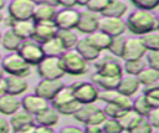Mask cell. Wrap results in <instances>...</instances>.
<instances>
[{"mask_svg":"<svg viewBox=\"0 0 159 133\" xmlns=\"http://www.w3.org/2000/svg\"><path fill=\"white\" fill-rule=\"evenodd\" d=\"M145 62L149 67L159 71V51H147L145 52Z\"/></svg>","mask_w":159,"mask_h":133,"instance_id":"obj_44","label":"cell"},{"mask_svg":"<svg viewBox=\"0 0 159 133\" xmlns=\"http://www.w3.org/2000/svg\"><path fill=\"white\" fill-rule=\"evenodd\" d=\"M2 78H4V71H2L1 67H0V81H2Z\"/></svg>","mask_w":159,"mask_h":133,"instance_id":"obj_59","label":"cell"},{"mask_svg":"<svg viewBox=\"0 0 159 133\" xmlns=\"http://www.w3.org/2000/svg\"><path fill=\"white\" fill-rule=\"evenodd\" d=\"M87 2H88V0H77V5H80V6H86Z\"/></svg>","mask_w":159,"mask_h":133,"instance_id":"obj_57","label":"cell"},{"mask_svg":"<svg viewBox=\"0 0 159 133\" xmlns=\"http://www.w3.org/2000/svg\"><path fill=\"white\" fill-rule=\"evenodd\" d=\"M34 132H53V127H47V126H41V124H36L35 123V128Z\"/></svg>","mask_w":159,"mask_h":133,"instance_id":"obj_53","label":"cell"},{"mask_svg":"<svg viewBox=\"0 0 159 133\" xmlns=\"http://www.w3.org/2000/svg\"><path fill=\"white\" fill-rule=\"evenodd\" d=\"M137 78L139 81L140 85L143 86H149V85H153V83H157L159 81V71L149 67V66H145L138 75H137Z\"/></svg>","mask_w":159,"mask_h":133,"instance_id":"obj_34","label":"cell"},{"mask_svg":"<svg viewBox=\"0 0 159 133\" xmlns=\"http://www.w3.org/2000/svg\"><path fill=\"white\" fill-rule=\"evenodd\" d=\"M94 68L97 73L109 76V77H117L120 78L123 75V67L120 63V57H117L112 53L101 56L96 58L94 61Z\"/></svg>","mask_w":159,"mask_h":133,"instance_id":"obj_4","label":"cell"},{"mask_svg":"<svg viewBox=\"0 0 159 133\" xmlns=\"http://www.w3.org/2000/svg\"><path fill=\"white\" fill-rule=\"evenodd\" d=\"M10 132L9 121H6L4 117H0V133H7Z\"/></svg>","mask_w":159,"mask_h":133,"instance_id":"obj_52","label":"cell"},{"mask_svg":"<svg viewBox=\"0 0 159 133\" xmlns=\"http://www.w3.org/2000/svg\"><path fill=\"white\" fill-rule=\"evenodd\" d=\"M145 66H147V62L142 57V58H135V60H125L122 67H123V71H125L127 75L137 76Z\"/></svg>","mask_w":159,"mask_h":133,"instance_id":"obj_36","label":"cell"},{"mask_svg":"<svg viewBox=\"0 0 159 133\" xmlns=\"http://www.w3.org/2000/svg\"><path fill=\"white\" fill-rule=\"evenodd\" d=\"M127 109H129V108H123V107H120L118 104L109 103V102L106 103V106L102 108V111L104 112L107 118H114V119H118Z\"/></svg>","mask_w":159,"mask_h":133,"instance_id":"obj_40","label":"cell"},{"mask_svg":"<svg viewBox=\"0 0 159 133\" xmlns=\"http://www.w3.org/2000/svg\"><path fill=\"white\" fill-rule=\"evenodd\" d=\"M34 26H35V22L31 19L30 20H15L11 29L21 40H26V39H31Z\"/></svg>","mask_w":159,"mask_h":133,"instance_id":"obj_27","label":"cell"},{"mask_svg":"<svg viewBox=\"0 0 159 133\" xmlns=\"http://www.w3.org/2000/svg\"><path fill=\"white\" fill-rule=\"evenodd\" d=\"M102 132L106 133H118L123 132L119 122L114 118H106V121L102 123Z\"/></svg>","mask_w":159,"mask_h":133,"instance_id":"obj_41","label":"cell"},{"mask_svg":"<svg viewBox=\"0 0 159 133\" xmlns=\"http://www.w3.org/2000/svg\"><path fill=\"white\" fill-rule=\"evenodd\" d=\"M109 36L123 35L127 30L125 21L122 17H113V16H104L101 15L98 19V29Z\"/></svg>","mask_w":159,"mask_h":133,"instance_id":"obj_10","label":"cell"},{"mask_svg":"<svg viewBox=\"0 0 159 133\" xmlns=\"http://www.w3.org/2000/svg\"><path fill=\"white\" fill-rule=\"evenodd\" d=\"M63 86V82L61 81V78H41L37 85L34 88V93L39 94L40 97L47 99L50 102V99L56 94V92Z\"/></svg>","mask_w":159,"mask_h":133,"instance_id":"obj_12","label":"cell"},{"mask_svg":"<svg viewBox=\"0 0 159 133\" xmlns=\"http://www.w3.org/2000/svg\"><path fill=\"white\" fill-rule=\"evenodd\" d=\"M20 103H21V108L27 111L29 113H31L32 116L37 114L39 112H41L42 109H45L46 107H48L50 102L42 97H40L39 94L36 93H32V94H25L21 99H20Z\"/></svg>","mask_w":159,"mask_h":133,"instance_id":"obj_16","label":"cell"},{"mask_svg":"<svg viewBox=\"0 0 159 133\" xmlns=\"http://www.w3.org/2000/svg\"><path fill=\"white\" fill-rule=\"evenodd\" d=\"M57 5H61L62 7H75L77 5V0H56Z\"/></svg>","mask_w":159,"mask_h":133,"instance_id":"obj_51","label":"cell"},{"mask_svg":"<svg viewBox=\"0 0 159 133\" xmlns=\"http://www.w3.org/2000/svg\"><path fill=\"white\" fill-rule=\"evenodd\" d=\"M36 2H42V4H48V5L57 6V1L56 0H37Z\"/></svg>","mask_w":159,"mask_h":133,"instance_id":"obj_55","label":"cell"},{"mask_svg":"<svg viewBox=\"0 0 159 133\" xmlns=\"http://www.w3.org/2000/svg\"><path fill=\"white\" fill-rule=\"evenodd\" d=\"M125 27L130 34L142 36L157 30V16L149 10L135 9L128 15L125 20Z\"/></svg>","mask_w":159,"mask_h":133,"instance_id":"obj_1","label":"cell"},{"mask_svg":"<svg viewBox=\"0 0 159 133\" xmlns=\"http://www.w3.org/2000/svg\"><path fill=\"white\" fill-rule=\"evenodd\" d=\"M0 67L6 75H14L20 77H27L31 73V66L16 52L12 51L1 57Z\"/></svg>","mask_w":159,"mask_h":133,"instance_id":"obj_3","label":"cell"},{"mask_svg":"<svg viewBox=\"0 0 159 133\" xmlns=\"http://www.w3.org/2000/svg\"><path fill=\"white\" fill-rule=\"evenodd\" d=\"M145 52H147V48L144 47L140 40V36L130 37V39H125V44H124V48H123V53L120 58L123 61L142 58L145 55Z\"/></svg>","mask_w":159,"mask_h":133,"instance_id":"obj_13","label":"cell"},{"mask_svg":"<svg viewBox=\"0 0 159 133\" xmlns=\"http://www.w3.org/2000/svg\"><path fill=\"white\" fill-rule=\"evenodd\" d=\"M42 46V50H43V53L45 56H55V57H60L63 51H65V47L63 45L61 44V41L55 36L47 41H45L43 44H41Z\"/></svg>","mask_w":159,"mask_h":133,"instance_id":"obj_31","label":"cell"},{"mask_svg":"<svg viewBox=\"0 0 159 133\" xmlns=\"http://www.w3.org/2000/svg\"><path fill=\"white\" fill-rule=\"evenodd\" d=\"M56 6L42 4V2H35L31 20L34 22H41V21H53L56 15Z\"/></svg>","mask_w":159,"mask_h":133,"instance_id":"obj_19","label":"cell"},{"mask_svg":"<svg viewBox=\"0 0 159 133\" xmlns=\"http://www.w3.org/2000/svg\"><path fill=\"white\" fill-rule=\"evenodd\" d=\"M4 93H6V91H5V82L2 78V81H0V96H2Z\"/></svg>","mask_w":159,"mask_h":133,"instance_id":"obj_56","label":"cell"},{"mask_svg":"<svg viewBox=\"0 0 159 133\" xmlns=\"http://www.w3.org/2000/svg\"><path fill=\"white\" fill-rule=\"evenodd\" d=\"M152 126H150V123L148 122V119H147V117H142L140 119H139V122L135 124V127L130 131V132H133V133H150L152 132Z\"/></svg>","mask_w":159,"mask_h":133,"instance_id":"obj_45","label":"cell"},{"mask_svg":"<svg viewBox=\"0 0 159 133\" xmlns=\"http://www.w3.org/2000/svg\"><path fill=\"white\" fill-rule=\"evenodd\" d=\"M21 39L12 31L11 27H9L7 30H5L4 32H1V39H0V45L4 47V50L12 52L16 51L17 47L20 46Z\"/></svg>","mask_w":159,"mask_h":133,"instance_id":"obj_25","label":"cell"},{"mask_svg":"<svg viewBox=\"0 0 159 133\" xmlns=\"http://www.w3.org/2000/svg\"><path fill=\"white\" fill-rule=\"evenodd\" d=\"M9 126H10V131H14V132H19V133L34 132L35 118L27 111L19 108L16 112L10 114Z\"/></svg>","mask_w":159,"mask_h":133,"instance_id":"obj_8","label":"cell"},{"mask_svg":"<svg viewBox=\"0 0 159 133\" xmlns=\"http://www.w3.org/2000/svg\"><path fill=\"white\" fill-rule=\"evenodd\" d=\"M78 16H80V11H77L75 7H62L61 10L56 11L53 22L57 29L73 30L76 29Z\"/></svg>","mask_w":159,"mask_h":133,"instance_id":"obj_11","label":"cell"},{"mask_svg":"<svg viewBox=\"0 0 159 133\" xmlns=\"http://www.w3.org/2000/svg\"><path fill=\"white\" fill-rule=\"evenodd\" d=\"M111 37L112 36H109V35H107V34H104L103 31H99V30H96L91 34H87V36H86L88 42L91 45H93L97 50H99L101 52L108 48V45L111 42Z\"/></svg>","mask_w":159,"mask_h":133,"instance_id":"obj_26","label":"cell"},{"mask_svg":"<svg viewBox=\"0 0 159 133\" xmlns=\"http://www.w3.org/2000/svg\"><path fill=\"white\" fill-rule=\"evenodd\" d=\"M56 37L61 41V44L63 45L65 50L75 48L76 42H77V40H78V37H77V35L73 32V30H68V29H57Z\"/></svg>","mask_w":159,"mask_h":133,"instance_id":"obj_32","label":"cell"},{"mask_svg":"<svg viewBox=\"0 0 159 133\" xmlns=\"http://www.w3.org/2000/svg\"><path fill=\"white\" fill-rule=\"evenodd\" d=\"M57 27L53 21H41V22H35L34 31L31 39L37 41L39 44H43L45 41L52 39L56 36Z\"/></svg>","mask_w":159,"mask_h":133,"instance_id":"obj_15","label":"cell"},{"mask_svg":"<svg viewBox=\"0 0 159 133\" xmlns=\"http://www.w3.org/2000/svg\"><path fill=\"white\" fill-rule=\"evenodd\" d=\"M142 117H143V116L138 114L134 109L129 108V109H127L117 121L119 122V124H120V127H122L123 131L130 132V131L135 127V124L139 122V119H140Z\"/></svg>","mask_w":159,"mask_h":133,"instance_id":"obj_29","label":"cell"},{"mask_svg":"<svg viewBox=\"0 0 159 133\" xmlns=\"http://www.w3.org/2000/svg\"><path fill=\"white\" fill-rule=\"evenodd\" d=\"M143 94L150 107H159V85L153 83L145 86Z\"/></svg>","mask_w":159,"mask_h":133,"instance_id":"obj_37","label":"cell"},{"mask_svg":"<svg viewBox=\"0 0 159 133\" xmlns=\"http://www.w3.org/2000/svg\"><path fill=\"white\" fill-rule=\"evenodd\" d=\"M73 99H75V97H73L71 86H65L63 85L56 92V94L50 99V103L55 109H57L58 107H61V106H63V104H66V103H68Z\"/></svg>","mask_w":159,"mask_h":133,"instance_id":"obj_24","label":"cell"},{"mask_svg":"<svg viewBox=\"0 0 159 133\" xmlns=\"http://www.w3.org/2000/svg\"><path fill=\"white\" fill-rule=\"evenodd\" d=\"M107 4H108V0H88L86 6L88 10L101 14L104 10V7L107 6Z\"/></svg>","mask_w":159,"mask_h":133,"instance_id":"obj_46","label":"cell"},{"mask_svg":"<svg viewBox=\"0 0 159 133\" xmlns=\"http://www.w3.org/2000/svg\"><path fill=\"white\" fill-rule=\"evenodd\" d=\"M140 40L147 51H159V31L154 30L140 36Z\"/></svg>","mask_w":159,"mask_h":133,"instance_id":"obj_35","label":"cell"},{"mask_svg":"<svg viewBox=\"0 0 159 133\" xmlns=\"http://www.w3.org/2000/svg\"><path fill=\"white\" fill-rule=\"evenodd\" d=\"M61 66L65 73L71 76H82L88 71V62L77 52L76 48L65 50L60 56Z\"/></svg>","mask_w":159,"mask_h":133,"instance_id":"obj_2","label":"cell"},{"mask_svg":"<svg viewBox=\"0 0 159 133\" xmlns=\"http://www.w3.org/2000/svg\"><path fill=\"white\" fill-rule=\"evenodd\" d=\"M80 104H81V103H80L78 101L73 99V101H71V102H68V103H66V104L58 107L56 111H57L60 114H63V116H73V113L77 111V108L80 107Z\"/></svg>","mask_w":159,"mask_h":133,"instance_id":"obj_43","label":"cell"},{"mask_svg":"<svg viewBox=\"0 0 159 133\" xmlns=\"http://www.w3.org/2000/svg\"><path fill=\"white\" fill-rule=\"evenodd\" d=\"M60 132L61 133H81V132H83V129L80 127H76V126H65L60 129Z\"/></svg>","mask_w":159,"mask_h":133,"instance_id":"obj_50","label":"cell"},{"mask_svg":"<svg viewBox=\"0 0 159 133\" xmlns=\"http://www.w3.org/2000/svg\"><path fill=\"white\" fill-rule=\"evenodd\" d=\"M0 61H1V53H0Z\"/></svg>","mask_w":159,"mask_h":133,"instance_id":"obj_62","label":"cell"},{"mask_svg":"<svg viewBox=\"0 0 159 133\" xmlns=\"http://www.w3.org/2000/svg\"><path fill=\"white\" fill-rule=\"evenodd\" d=\"M157 30L159 31V15L157 16Z\"/></svg>","mask_w":159,"mask_h":133,"instance_id":"obj_61","label":"cell"},{"mask_svg":"<svg viewBox=\"0 0 159 133\" xmlns=\"http://www.w3.org/2000/svg\"><path fill=\"white\" fill-rule=\"evenodd\" d=\"M19 108H21L20 99L17 96L10 94V93H4L0 96V113L4 116H10L14 112H16Z\"/></svg>","mask_w":159,"mask_h":133,"instance_id":"obj_23","label":"cell"},{"mask_svg":"<svg viewBox=\"0 0 159 133\" xmlns=\"http://www.w3.org/2000/svg\"><path fill=\"white\" fill-rule=\"evenodd\" d=\"M72 93L76 101L80 103H89V102H96L98 101V92L99 89L97 86L91 81H81V82H75L71 85Z\"/></svg>","mask_w":159,"mask_h":133,"instance_id":"obj_7","label":"cell"},{"mask_svg":"<svg viewBox=\"0 0 159 133\" xmlns=\"http://www.w3.org/2000/svg\"><path fill=\"white\" fill-rule=\"evenodd\" d=\"M2 20H4V14L1 12V10H0V24L2 22Z\"/></svg>","mask_w":159,"mask_h":133,"instance_id":"obj_60","label":"cell"},{"mask_svg":"<svg viewBox=\"0 0 159 133\" xmlns=\"http://www.w3.org/2000/svg\"><path fill=\"white\" fill-rule=\"evenodd\" d=\"M99 107L96 104V102H89V103H81L80 107L77 108V111L73 113V117L77 122L80 123H86L88 121V118L98 109Z\"/></svg>","mask_w":159,"mask_h":133,"instance_id":"obj_30","label":"cell"},{"mask_svg":"<svg viewBox=\"0 0 159 133\" xmlns=\"http://www.w3.org/2000/svg\"><path fill=\"white\" fill-rule=\"evenodd\" d=\"M91 81L101 87L102 89H113L117 87L118 82H119V78L117 77H109V76H104V75H101V73H97L94 72L92 76H91Z\"/></svg>","mask_w":159,"mask_h":133,"instance_id":"obj_33","label":"cell"},{"mask_svg":"<svg viewBox=\"0 0 159 133\" xmlns=\"http://www.w3.org/2000/svg\"><path fill=\"white\" fill-rule=\"evenodd\" d=\"M75 48L77 50V52H78V53H80L87 62H89V61H94V60L98 58L99 55L102 53V52H101L99 50H97L93 45H91L86 37H83V39H78L77 42H76Z\"/></svg>","mask_w":159,"mask_h":133,"instance_id":"obj_22","label":"cell"},{"mask_svg":"<svg viewBox=\"0 0 159 133\" xmlns=\"http://www.w3.org/2000/svg\"><path fill=\"white\" fill-rule=\"evenodd\" d=\"M139 86H140V83H139L137 76H133V75L123 76V75H122V77L119 78V82H118L116 89H117L118 92L125 94V96L132 97L134 93L138 92Z\"/></svg>","mask_w":159,"mask_h":133,"instance_id":"obj_20","label":"cell"},{"mask_svg":"<svg viewBox=\"0 0 159 133\" xmlns=\"http://www.w3.org/2000/svg\"><path fill=\"white\" fill-rule=\"evenodd\" d=\"M152 107L149 106V103L147 102L144 94H140L138 97H135L134 99H132V109H134L138 114L147 117V114L149 113V109Z\"/></svg>","mask_w":159,"mask_h":133,"instance_id":"obj_39","label":"cell"},{"mask_svg":"<svg viewBox=\"0 0 159 133\" xmlns=\"http://www.w3.org/2000/svg\"><path fill=\"white\" fill-rule=\"evenodd\" d=\"M106 114H104V112L102 111V108H98L89 118H88V121L84 123V124H99V126H102V123L106 121Z\"/></svg>","mask_w":159,"mask_h":133,"instance_id":"obj_47","label":"cell"},{"mask_svg":"<svg viewBox=\"0 0 159 133\" xmlns=\"http://www.w3.org/2000/svg\"><path fill=\"white\" fill-rule=\"evenodd\" d=\"M125 39L123 35H117V36H112L111 37V42L108 45V51L109 53L120 57L123 53V48H124V44H125Z\"/></svg>","mask_w":159,"mask_h":133,"instance_id":"obj_38","label":"cell"},{"mask_svg":"<svg viewBox=\"0 0 159 133\" xmlns=\"http://www.w3.org/2000/svg\"><path fill=\"white\" fill-rule=\"evenodd\" d=\"M130 2L137 7L142 10H154L159 7V0H130Z\"/></svg>","mask_w":159,"mask_h":133,"instance_id":"obj_42","label":"cell"},{"mask_svg":"<svg viewBox=\"0 0 159 133\" xmlns=\"http://www.w3.org/2000/svg\"><path fill=\"white\" fill-rule=\"evenodd\" d=\"M16 52L25 60V62H27L30 66H36L43 57V50L41 44H39L37 41H35L34 39H26V40H21L20 46L17 47Z\"/></svg>","mask_w":159,"mask_h":133,"instance_id":"obj_5","label":"cell"},{"mask_svg":"<svg viewBox=\"0 0 159 133\" xmlns=\"http://www.w3.org/2000/svg\"><path fill=\"white\" fill-rule=\"evenodd\" d=\"M0 39H1V31H0Z\"/></svg>","mask_w":159,"mask_h":133,"instance_id":"obj_63","label":"cell"},{"mask_svg":"<svg viewBox=\"0 0 159 133\" xmlns=\"http://www.w3.org/2000/svg\"><path fill=\"white\" fill-rule=\"evenodd\" d=\"M98 19H99V14L94 11H91L88 9L80 11L76 29L82 34H91L98 29Z\"/></svg>","mask_w":159,"mask_h":133,"instance_id":"obj_14","label":"cell"},{"mask_svg":"<svg viewBox=\"0 0 159 133\" xmlns=\"http://www.w3.org/2000/svg\"><path fill=\"white\" fill-rule=\"evenodd\" d=\"M37 73L41 78H62L66 73L61 66L60 57L55 56H45L37 65Z\"/></svg>","mask_w":159,"mask_h":133,"instance_id":"obj_6","label":"cell"},{"mask_svg":"<svg viewBox=\"0 0 159 133\" xmlns=\"http://www.w3.org/2000/svg\"><path fill=\"white\" fill-rule=\"evenodd\" d=\"M4 82H5L6 93L14 94V96H20V94L25 93L29 88V83L26 82L25 77L6 75V76H4Z\"/></svg>","mask_w":159,"mask_h":133,"instance_id":"obj_18","label":"cell"},{"mask_svg":"<svg viewBox=\"0 0 159 133\" xmlns=\"http://www.w3.org/2000/svg\"><path fill=\"white\" fill-rule=\"evenodd\" d=\"M34 118H35V123L36 124L47 126V127H55L58 123L60 113L52 106L51 107L48 106L45 109H42L41 112H39L37 114H35Z\"/></svg>","mask_w":159,"mask_h":133,"instance_id":"obj_21","label":"cell"},{"mask_svg":"<svg viewBox=\"0 0 159 133\" xmlns=\"http://www.w3.org/2000/svg\"><path fill=\"white\" fill-rule=\"evenodd\" d=\"M147 119L153 128H159V107H152L147 114Z\"/></svg>","mask_w":159,"mask_h":133,"instance_id":"obj_48","label":"cell"},{"mask_svg":"<svg viewBox=\"0 0 159 133\" xmlns=\"http://www.w3.org/2000/svg\"><path fill=\"white\" fill-rule=\"evenodd\" d=\"M2 22H4V25H6L7 27H12V25H14V22H15V19H14V17H11L10 15H7L6 17L4 16Z\"/></svg>","mask_w":159,"mask_h":133,"instance_id":"obj_54","label":"cell"},{"mask_svg":"<svg viewBox=\"0 0 159 133\" xmlns=\"http://www.w3.org/2000/svg\"><path fill=\"white\" fill-rule=\"evenodd\" d=\"M98 99L103 101L104 103H114L123 108H132V99L129 96H125L118 92L116 88L113 89H103L98 92Z\"/></svg>","mask_w":159,"mask_h":133,"instance_id":"obj_17","label":"cell"},{"mask_svg":"<svg viewBox=\"0 0 159 133\" xmlns=\"http://www.w3.org/2000/svg\"><path fill=\"white\" fill-rule=\"evenodd\" d=\"M35 1L32 0H11L7 4V15L15 20H30Z\"/></svg>","mask_w":159,"mask_h":133,"instance_id":"obj_9","label":"cell"},{"mask_svg":"<svg viewBox=\"0 0 159 133\" xmlns=\"http://www.w3.org/2000/svg\"><path fill=\"white\" fill-rule=\"evenodd\" d=\"M128 10V6L122 0H108L107 6L101 12L104 16H113V17H122Z\"/></svg>","mask_w":159,"mask_h":133,"instance_id":"obj_28","label":"cell"},{"mask_svg":"<svg viewBox=\"0 0 159 133\" xmlns=\"http://www.w3.org/2000/svg\"><path fill=\"white\" fill-rule=\"evenodd\" d=\"M83 132H86V133H99V132H102V126H99V124H84Z\"/></svg>","mask_w":159,"mask_h":133,"instance_id":"obj_49","label":"cell"},{"mask_svg":"<svg viewBox=\"0 0 159 133\" xmlns=\"http://www.w3.org/2000/svg\"><path fill=\"white\" fill-rule=\"evenodd\" d=\"M32 1H35V2H36V1H37V0H32Z\"/></svg>","mask_w":159,"mask_h":133,"instance_id":"obj_64","label":"cell"},{"mask_svg":"<svg viewBox=\"0 0 159 133\" xmlns=\"http://www.w3.org/2000/svg\"><path fill=\"white\" fill-rule=\"evenodd\" d=\"M5 7V0H0V10H2Z\"/></svg>","mask_w":159,"mask_h":133,"instance_id":"obj_58","label":"cell"}]
</instances>
